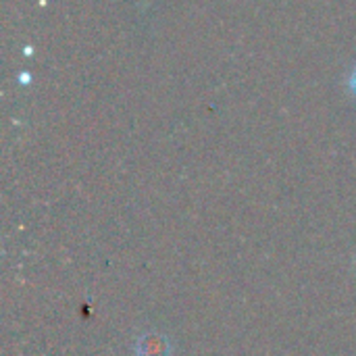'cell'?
Returning a JSON list of instances; mask_svg holds the SVG:
<instances>
[{"instance_id": "1", "label": "cell", "mask_w": 356, "mask_h": 356, "mask_svg": "<svg viewBox=\"0 0 356 356\" xmlns=\"http://www.w3.org/2000/svg\"><path fill=\"white\" fill-rule=\"evenodd\" d=\"M138 356H169V342L159 334H144L136 346Z\"/></svg>"}]
</instances>
